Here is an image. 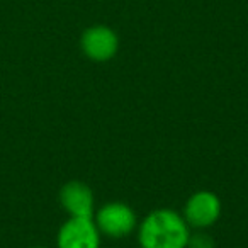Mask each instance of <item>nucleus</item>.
<instances>
[{
  "mask_svg": "<svg viewBox=\"0 0 248 248\" xmlns=\"http://www.w3.org/2000/svg\"><path fill=\"white\" fill-rule=\"evenodd\" d=\"M189 224L172 209L150 213L140 228V243L143 248H187Z\"/></svg>",
  "mask_w": 248,
  "mask_h": 248,
  "instance_id": "1",
  "label": "nucleus"
},
{
  "mask_svg": "<svg viewBox=\"0 0 248 248\" xmlns=\"http://www.w3.org/2000/svg\"><path fill=\"white\" fill-rule=\"evenodd\" d=\"M95 224L100 233L110 238H123L136 226V214L128 204L109 202L97 213Z\"/></svg>",
  "mask_w": 248,
  "mask_h": 248,
  "instance_id": "2",
  "label": "nucleus"
},
{
  "mask_svg": "<svg viewBox=\"0 0 248 248\" xmlns=\"http://www.w3.org/2000/svg\"><path fill=\"white\" fill-rule=\"evenodd\" d=\"M100 231L92 217H72L58 233V248H99Z\"/></svg>",
  "mask_w": 248,
  "mask_h": 248,
  "instance_id": "3",
  "label": "nucleus"
},
{
  "mask_svg": "<svg viewBox=\"0 0 248 248\" xmlns=\"http://www.w3.org/2000/svg\"><path fill=\"white\" fill-rule=\"evenodd\" d=\"M82 49L93 62H107L117 53L119 39L117 34L107 26H92L82 34Z\"/></svg>",
  "mask_w": 248,
  "mask_h": 248,
  "instance_id": "4",
  "label": "nucleus"
},
{
  "mask_svg": "<svg viewBox=\"0 0 248 248\" xmlns=\"http://www.w3.org/2000/svg\"><path fill=\"white\" fill-rule=\"evenodd\" d=\"M221 202L217 196L209 190L196 192L186 204L184 219L189 226L194 228H207L219 217Z\"/></svg>",
  "mask_w": 248,
  "mask_h": 248,
  "instance_id": "5",
  "label": "nucleus"
},
{
  "mask_svg": "<svg viewBox=\"0 0 248 248\" xmlns=\"http://www.w3.org/2000/svg\"><path fill=\"white\" fill-rule=\"evenodd\" d=\"M60 201L72 217H92L93 196L85 184L68 182L60 192Z\"/></svg>",
  "mask_w": 248,
  "mask_h": 248,
  "instance_id": "6",
  "label": "nucleus"
},
{
  "mask_svg": "<svg viewBox=\"0 0 248 248\" xmlns=\"http://www.w3.org/2000/svg\"><path fill=\"white\" fill-rule=\"evenodd\" d=\"M189 248H213V240H211L207 234H196V236L189 238V243H187Z\"/></svg>",
  "mask_w": 248,
  "mask_h": 248,
  "instance_id": "7",
  "label": "nucleus"
},
{
  "mask_svg": "<svg viewBox=\"0 0 248 248\" xmlns=\"http://www.w3.org/2000/svg\"><path fill=\"white\" fill-rule=\"evenodd\" d=\"M36 248H43V247H36Z\"/></svg>",
  "mask_w": 248,
  "mask_h": 248,
  "instance_id": "8",
  "label": "nucleus"
}]
</instances>
